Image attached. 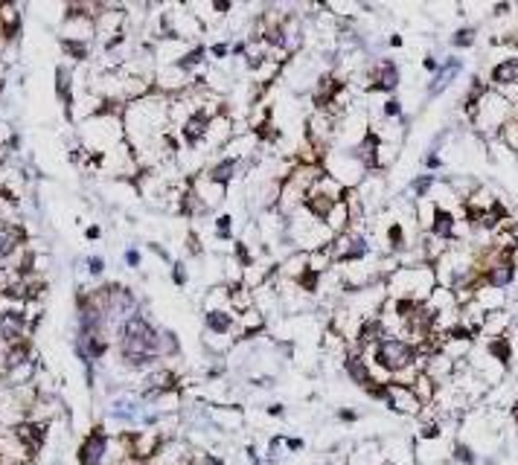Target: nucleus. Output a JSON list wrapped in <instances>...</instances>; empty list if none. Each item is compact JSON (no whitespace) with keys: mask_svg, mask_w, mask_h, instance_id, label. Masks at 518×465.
Returning a JSON list of instances; mask_svg holds the SVG:
<instances>
[{"mask_svg":"<svg viewBox=\"0 0 518 465\" xmlns=\"http://www.w3.org/2000/svg\"><path fill=\"white\" fill-rule=\"evenodd\" d=\"M123 349L131 361L143 363L149 361L155 352H157V332L146 323V320H137V317H131L128 326H126V340H123Z\"/></svg>","mask_w":518,"mask_h":465,"instance_id":"1","label":"nucleus"},{"mask_svg":"<svg viewBox=\"0 0 518 465\" xmlns=\"http://www.w3.org/2000/svg\"><path fill=\"white\" fill-rule=\"evenodd\" d=\"M379 361H382L385 370L399 373V370H405V366L414 361V349L405 346V344H399V340H385V344L379 346Z\"/></svg>","mask_w":518,"mask_h":465,"instance_id":"2","label":"nucleus"},{"mask_svg":"<svg viewBox=\"0 0 518 465\" xmlns=\"http://www.w3.org/2000/svg\"><path fill=\"white\" fill-rule=\"evenodd\" d=\"M102 457H105V436L97 430V433H90V436L85 439V445H82V451H79V462H82V465H100Z\"/></svg>","mask_w":518,"mask_h":465,"instance_id":"3","label":"nucleus"},{"mask_svg":"<svg viewBox=\"0 0 518 465\" xmlns=\"http://www.w3.org/2000/svg\"><path fill=\"white\" fill-rule=\"evenodd\" d=\"M20 332H23V317H20V314H15V311H6L4 317H0V334H4L6 340H15V337H20Z\"/></svg>","mask_w":518,"mask_h":465,"instance_id":"4","label":"nucleus"},{"mask_svg":"<svg viewBox=\"0 0 518 465\" xmlns=\"http://www.w3.org/2000/svg\"><path fill=\"white\" fill-rule=\"evenodd\" d=\"M207 126H210V119H207L204 114H195V116H190V119L183 122V137L195 143V140H201V137H204Z\"/></svg>","mask_w":518,"mask_h":465,"instance_id":"5","label":"nucleus"},{"mask_svg":"<svg viewBox=\"0 0 518 465\" xmlns=\"http://www.w3.org/2000/svg\"><path fill=\"white\" fill-rule=\"evenodd\" d=\"M20 236H23V230H18V227H4V230H0V256H9L15 250V244L20 241Z\"/></svg>","mask_w":518,"mask_h":465,"instance_id":"6","label":"nucleus"},{"mask_svg":"<svg viewBox=\"0 0 518 465\" xmlns=\"http://www.w3.org/2000/svg\"><path fill=\"white\" fill-rule=\"evenodd\" d=\"M15 433H18V439H23V442H30L32 448L41 442V428H38V425L23 422V425H18V428H15Z\"/></svg>","mask_w":518,"mask_h":465,"instance_id":"7","label":"nucleus"},{"mask_svg":"<svg viewBox=\"0 0 518 465\" xmlns=\"http://www.w3.org/2000/svg\"><path fill=\"white\" fill-rule=\"evenodd\" d=\"M452 230H454V218L445 212V210H437V215H434V233L437 236H452Z\"/></svg>","mask_w":518,"mask_h":465,"instance_id":"8","label":"nucleus"},{"mask_svg":"<svg viewBox=\"0 0 518 465\" xmlns=\"http://www.w3.org/2000/svg\"><path fill=\"white\" fill-rule=\"evenodd\" d=\"M454 76H457V61H449V64H445V70H442V76H437V79H434V85H431V93L442 90V87L449 85Z\"/></svg>","mask_w":518,"mask_h":465,"instance_id":"9","label":"nucleus"},{"mask_svg":"<svg viewBox=\"0 0 518 465\" xmlns=\"http://www.w3.org/2000/svg\"><path fill=\"white\" fill-rule=\"evenodd\" d=\"M207 326L213 329V332H227L230 317H227L224 311H210V314H207Z\"/></svg>","mask_w":518,"mask_h":465,"instance_id":"10","label":"nucleus"},{"mask_svg":"<svg viewBox=\"0 0 518 465\" xmlns=\"http://www.w3.org/2000/svg\"><path fill=\"white\" fill-rule=\"evenodd\" d=\"M396 82H399L396 67H382V76H379V82H375V87H382V90H393V87H396Z\"/></svg>","mask_w":518,"mask_h":465,"instance_id":"11","label":"nucleus"},{"mask_svg":"<svg viewBox=\"0 0 518 465\" xmlns=\"http://www.w3.org/2000/svg\"><path fill=\"white\" fill-rule=\"evenodd\" d=\"M495 79H498V82H512V79H515V59L504 61V64L495 70Z\"/></svg>","mask_w":518,"mask_h":465,"instance_id":"12","label":"nucleus"},{"mask_svg":"<svg viewBox=\"0 0 518 465\" xmlns=\"http://www.w3.org/2000/svg\"><path fill=\"white\" fill-rule=\"evenodd\" d=\"M512 279V267H495V271L489 274V282L492 285H507Z\"/></svg>","mask_w":518,"mask_h":465,"instance_id":"13","label":"nucleus"},{"mask_svg":"<svg viewBox=\"0 0 518 465\" xmlns=\"http://www.w3.org/2000/svg\"><path fill=\"white\" fill-rule=\"evenodd\" d=\"M230 175H233V163H230V160H224L222 166H216L213 172H210V178H213V181H219V183H224Z\"/></svg>","mask_w":518,"mask_h":465,"instance_id":"14","label":"nucleus"},{"mask_svg":"<svg viewBox=\"0 0 518 465\" xmlns=\"http://www.w3.org/2000/svg\"><path fill=\"white\" fill-rule=\"evenodd\" d=\"M201 56H204V50H201V47H198V50H193V53H190V56H186V59H181V67L186 70V67H193V64H198V61H201Z\"/></svg>","mask_w":518,"mask_h":465,"instance_id":"15","label":"nucleus"},{"mask_svg":"<svg viewBox=\"0 0 518 465\" xmlns=\"http://www.w3.org/2000/svg\"><path fill=\"white\" fill-rule=\"evenodd\" d=\"M349 370H352V378H356V381H367V375H364V366H361L359 361H349Z\"/></svg>","mask_w":518,"mask_h":465,"instance_id":"16","label":"nucleus"},{"mask_svg":"<svg viewBox=\"0 0 518 465\" xmlns=\"http://www.w3.org/2000/svg\"><path fill=\"white\" fill-rule=\"evenodd\" d=\"M454 41H457V44H469V41H472V30H466V32H457V35H454Z\"/></svg>","mask_w":518,"mask_h":465,"instance_id":"17","label":"nucleus"},{"mask_svg":"<svg viewBox=\"0 0 518 465\" xmlns=\"http://www.w3.org/2000/svg\"><path fill=\"white\" fill-rule=\"evenodd\" d=\"M428 186H431V181H428V178H419V181L414 183V189H416V192H426Z\"/></svg>","mask_w":518,"mask_h":465,"instance_id":"18","label":"nucleus"},{"mask_svg":"<svg viewBox=\"0 0 518 465\" xmlns=\"http://www.w3.org/2000/svg\"><path fill=\"white\" fill-rule=\"evenodd\" d=\"M387 114L396 116V114H399V105H396V102H387Z\"/></svg>","mask_w":518,"mask_h":465,"instance_id":"19","label":"nucleus"},{"mask_svg":"<svg viewBox=\"0 0 518 465\" xmlns=\"http://www.w3.org/2000/svg\"><path fill=\"white\" fill-rule=\"evenodd\" d=\"M137 259H140V256H137L134 250H128V259H126V262H128V265H137Z\"/></svg>","mask_w":518,"mask_h":465,"instance_id":"20","label":"nucleus"},{"mask_svg":"<svg viewBox=\"0 0 518 465\" xmlns=\"http://www.w3.org/2000/svg\"><path fill=\"white\" fill-rule=\"evenodd\" d=\"M227 224H230V218H222V222H219V230H222V236H224V230H227Z\"/></svg>","mask_w":518,"mask_h":465,"instance_id":"21","label":"nucleus"},{"mask_svg":"<svg viewBox=\"0 0 518 465\" xmlns=\"http://www.w3.org/2000/svg\"><path fill=\"white\" fill-rule=\"evenodd\" d=\"M204 465H222V462H216V459H204Z\"/></svg>","mask_w":518,"mask_h":465,"instance_id":"22","label":"nucleus"}]
</instances>
